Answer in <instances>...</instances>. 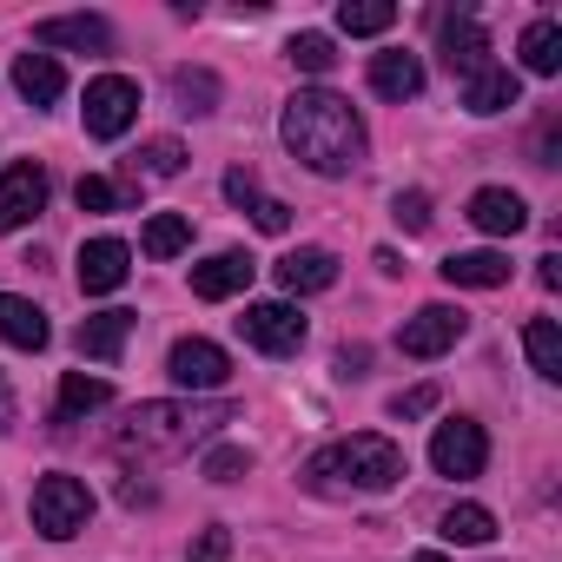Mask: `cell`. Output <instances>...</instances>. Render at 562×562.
I'll return each instance as SVG.
<instances>
[{
  "label": "cell",
  "mask_w": 562,
  "mask_h": 562,
  "mask_svg": "<svg viewBox=\"0 0 562 562\" xmlns=\"http://www.w3.org/2000/svg\"><path fill=\"white\" fill-rule=\"evenodd\" d=\"M470 225L490 232V238H516V232L529 225V205H522V192H509V186H483V192H470Z\"/></svg>",
  "instance_id": "9a60e30c"
},
{
  "label": "cell",
  "mask_w": 562,
  "mask_h": 562,
  "mask_svg": "<svg viewBox=\"0 0 562 562\" xmlns=\"http://www.w3.org/2000/svg\"><path fill=\"white\" fill-rule=\"evenodd\" d=\"M437 411V384H417L404 397H391V417H430Z\"/></svg>",
  "instance_id": "d590c367"
},
{
  "label": "cell",
  "mask_w": 562,
  "mask_h": 562,
  "mask_svg": "<svg viewBox=\"0 0 562 562\" xmlns=\"http://www.w3.org/2000/svg\"><path fill=\"white\" fill-rule=\"evenodd\" d=\"M14 424V391H8V378H0V430Z\"/></svg>",
  "instance_id": "ab89813d"
},
{
  "label": "cell",
  "mask_w": 562,
  "mask_h": 562,
  "mask_svg": "<svg viewBox=\"0 0 562 562\" xmlns=\"http://www.w3.org/2000/svg\"><path fill=\"white\" fill-rule=\"evenodd\" d=\"M391 21H397L391 0H345V8H338V34H351V41H371V34H384Z\"/></svg>",
  "instance_id": "4316f807"
},
{
  "label": "cell",
  "mask_w": 562,
  "mask_h": 562,
  "mask_svg": "<svg viewBox=\"0 0 562 562\" xmlns=\"http://www.w3.org/2000/svg\"><path fill=\"white\" fill-rule=\"evenodd\" d=\"M496 536V516L483 509V503H457L450 516H443V542H463V549H483Z\"/></svg>",
  "instance_id": "83f0119b"
},
{
  "label": "cell",
  "mask_w": 562,
  "mask_h": 562,
  "mask_svg": "<svg viewBox=\"0 0 562 562\" xmlns=\"http://www.w3.org/2000/svg\"><path fill=\"white\" fill-rule=\"evenodd\" d=\"M450 285H463V292H496V285H509V251H450L443 265H437Z\"/></svg>",
  "instance_id": "e0dca14e"
},
{
  "label": "cell",
  "mask_w": 562,
  "mask_h": 562,
  "mask_svg": "<svg viewBox=\"0 0 562 562\" xmlns=\"http://www.w3.org/2000/svg\"><path fill=\"white\" fill-rule=\"evenodd\" d=\"M437 47H443V67L457 80H470V74L490 67V34L476 27V14H443L437 21Z\"/></svg>",
  "instance_id": "7c38bea8"
},
{
  "label": "cell",
  "mask_w": 562,
  "mask_h": 562,
  "mask_svg": "<svg viewBox=\"0 0 562 562\" xmlns=\"http://www.w3.org/2000/svg\"><path fill=\"white\" fill-rule=\"evenodd\" d=\"M106 404H113V384H106V378L67 371V378H60V404H54V424H80L87 411H106Z\"/></svg>",
  "instance_id": "603a6c76"
},
{
  "label": "cell",
  "mask_w": 562,
  "mask_h": 562,
  "mask_svg": "<svg viewBox=\"0 0 562 562\" xmlns=\"http://www.w3.org/2000/svg\"><path fill=\"white\" fill-rule=\"evenodd\" d=\"M278 133H285L292 159H305L318 179H345L364 166V120L351 113V100H338L331 87H305L285 100L278 113Z\"/></svg>",
  "instance_id": "6da1fadb"
},
{
  "label": "cell",
  "mask_w": 562,
  "mask_h": 562,
  "mask_svg": "<svg viewBox=\"0 0 562 562\" xmlns=\"http://www.w3.org/2000/svg\"><path fill=\"white\" fill-rule=\"evenodd\" d=\"M74 199H80V212H113V205H120V186L100 179V172H87V179L74 186Z\"/></svg>",
  "instance_id": "836d02e7"
},
{
  "label": "cell",
  "mask_w": 562,
  "mask_h": 562,
  "mask_svg": "<svg viewBox=\"0 0 562 562\" xmlns=\"http://www.w3.org/2000/svg\"><path fill=\"white\" fill-rule=\"evenodd\" d=\"M14 87H21L27 106H54V100L67 93V74H60L54 54H21V60H14Z\"/></svg>",
  "instance_id": "ffe728a7"
},
{
  "label": "cell",
  "mask_w": 562,
  "mask_h": 562,
  "mask_svg": "<svg viewBox=\"0 0 562 562\" xmlns=\"http://www.w3.org/2000/svg\"><path fill=\"white\" fill-rule=\"evenodd\" d=\"M251 271H258V258H251V251H212L205 265H192V299H205V305L238 299V292L251 285Z\"/></svg>",
  "instance_id": "4fadbf2b"
},
{
  "label": "cell",
  "mask_w": 562,
  "mask_h": 562,
  "mask_svg": "<svg viewBox=\"0 0 562 562\" xmlns=\"http://www.w3.org/2000/svg\"><path fill=\"white\" fill-rule=\"evenodd\" d=\"M139 245H146V258H179V251L192 245V218H179V212H153L146 232H139Z\"/></svg>",
  "instance_id": "484cf974"
},
{
  "label": "cell",
  "mask_w": 562,
  "mask_h": 562,
  "mask_svg": "<svg viewBox=\"0 0 562 562\" xmlns=\"http://www.w3.org/2000/svg\"><path fill=\"white\" fill-rule=\"evenodd\" d=\"M80 120H87L93 139H120V133H133V120H139V87H133L126 74H100V80L87 87Z\"/></svg>",
  "instance_id": "8992f818"
},
{
  "label": "cell",
  "mask_w": 562,
  "mask_h": 562,
  "mask_svg": "<svg viewBox=\"0 0 562 562\" xmlns=\"http://www.w3.org/2000/svg\"><path fill=\"white\" fill-rule=\"evenodd\" d=\"M225 199H232V205H245V212L265 199V192H258V179H251V166H232V172H225Z\"/></svg>",
  "instance_id": "e575fe53"
},
{
  "label": "cell",
  "mask_w": 562,
  "mask_h": 562,
  "mask_svg": "<svg viewBox=\"0 0 562 562\" xmlns=\"http://www.w3.org/2000/svg\"><path fill=\"white\" fill-rule=\"evenodd\" d=\"M391 218H397L404 232H430V192H417V186L397 192V199H391Z\"/></svg>",
  "instance_id": "1f68e13d"
},
{
  "label": "cell",
  "mask_w": 562,
  "mask_h": 562,
  "mask_svg": "<svg viewBox=\"0 0 562 562\" xmlns=\"http://www.w3.org/2000/svg\"><path fill=\"white\" fill-rule=\"evenodd\" d=\"M251 218H258V232H292V205L285 199H258Z\"/></svg>",
  "instance_id": "8d00e7d4"
},
{
  "label": "cell",
  "mask_w": 562,
  "mask_h": 562,
  "mask_svg": "<svg viewBox=\"0 0 562 562\" xmlns=\"http://www.w3.org/2000/svg\"><path fill=\"white\" fill-rule=\"evenodd\" d=\"M430 463H437V476H483V463H490V437H483V424H470V417H450V424H437V437H430Z\"/></svg>",
  "instance_id": "9c48e42d"
},
{
  "label": "cell",
  "mask_w": 562,
  "mask_h": 562,
  "mask_svg": "<svg viewBox=\"0 0 562 562\" xmlns=\"http://www.w3.org/2000/svg\"><path fill=\"white\" fill-rule=\"evenodd\" d=\"M463 331H470V318H463L457 305H424L417 318H404L397 351H404V358H417V364H430V358L457 351V338H463Z\"/></svg>",
  "instance_id": "52a82bcc"
},
{
  "label": "cell",
  "mask_w": 562,
  "mask_h": 562,
  "mask_svg": "<svg viewBox=\"0 0 562 562\" xmlns=\"http://www.w3.org/2000/svg\"><path fill=\"white\" fill-rule=\"evenodd\" d=\"M271 271H278V285H285L292 299H305V292H331V285H338V258H331L325 245H299V251L278 258Z\"/></svg>",
  "instance_id": "5bb4252c"
},
{
  "label": "cell",
  "mask_w": 562,
  "mask_h": 562,
  "mask_svg": "<svg viewBox=\"0 0 562 562\" xmlns=\"http://www.w3.org/2000/svg\"><path fill=\"white\" fill-rule=\"evenodd\" d=\"M238 404L225 397H172V404H139L120 430H113V450L126 463H166V457H186L199 437H212L218 424H232Z\"/></svg>",
  "instance_id": "7a4b0ae2"
},
{
  "label": "cell",
  "mask_w": 562,
  "mask_h": 562,
  "mask_svg": "<svg viewBox=\"0 0 562 562\" xmlns=\"http://www.w3.org/2000/svg\"><path fill=\"white\" fill-rule=\"evenodd\" d=\"M74 271H80V292H87V299H106V292H120V285H126L133 251H126V238H87Z\"/></svg>",
  "instance_id": "8fae6325"
},
{
  "label": "cell",
  "mask_w": 562,
  "mask_h": 562,
  "mask_svg": "<svg viewBox=\"0 0 562 562\" xmlns=\"http://www.w3.org/2000/svg\"><path fill=\"white\" fill-rule=\"evenodd\" d=\"M516 54H522V67H529L536 80L562 74V27H555V21H529L522 41H516Z\"/></svg>",
  "instance_id": "cb8c5ba5"
},
{
  "label": "cell",
  "mask_w": 562,
  "mask_h": 562,
  "mask_svg": "<svg viewBox=\"0 0 562 562\" xmlns=\"http://www.w3.org/2000/svg\"><path fill=\"white\" fill-rule=\"evenodd\" d=\"M516 100H522V80H516L509 67H496V60H490L483 74H470V80H463V106H470V113H483V120H490V113H509Z\"/></svg>",
  "instance_id": "d6986e66"
},
{
  "label": "cell",
  "mask_w": 562,
  "mask_h": 562,
  "mask_svg": "<svg viewBox=\"0 0 562 562\" xmlns=\"http://www.w3.org/2000/svg\"><path fill=\"white\" fill-rule=\"evenodd\" d=\"M0 338H8L14 351H47V312L34 299H14V292H0Z\"/></svg>",
  "instance_id": "ac0fdd59"
},
{
  "label": "cell",
  "mask_w": 562,
  "mask_h": 562,
  "mask_svg": "<svg viewBox=\"0 0 562 562\" xmlns=\"http://www.w3.org/2000/svg\"><path fill=\"white\" fill-rule=\"evenodd\" d=\"M238 338H245L251 351H265V358H292V351L305 345V312H299V305H285V299L245 305V318H238Z\"/></svg>",
  "instance_id": "5b68a950"
},
{
  "label": "cell",
  "mask_w": 562,
  "mask_h": 562,
  "mask_svg": "<svg viewBox=\"0 0 562 562\" xmlns=\"http://www.w3.org/2000/svg\"><path fill=\"white\" fill-rule=\"evenodd\" d=\"M172 93H179L186 113H212L218 106V80L205 67H172Z\"/></svg>",
  "instance_id": "f1b7e54d"
},
{
  "label": "cell",
  "mask_w": 562,
  "mask_h": 562,
  "mask_svg": "<svg viewBox=\"0 0 562 562\" xmlns=\"http://www.w3.org/2000/svg\"><path fill=\"white\" fill-rule=\"evenodd\" d=\"M251 470V450H238V443H218V450H205V476L212 483H238Z\"/></svg>",
  "instance_id": "4dcf8cb0"
},
{
  "label": "cell",
  "mask_w": 562,
  "mask_h": 562,
  "mask_svg": "<svg viewBox=\"0 0 562 562\" xmlns=\"http://www.w3.org/2000/svg\"><path fill=\"white\" fill-rule=\"evenodd\" d=\"M536 278H542V292H555V285H562V258H555V251L536 258Z\"/></svg>",
  "instance_id": "f35d334b"
},
{
  "label": "cell",
  "mask_w": 562,
  "mask_h": 562,
  "mask_svg": "<svg viewBox=\"0 0 562 562\" xmlns=\"http://www.w3.org/2000/svg\"><path fill=\"white\" fill-rule=\"evenodd\" d=\"M41 212H47V172L34 159H21V166L0 172V232H21Z\"/></svg>",
  "instance_id": "30bf717a"
},
{
  "label": "cell",
  "mask_w": 562,
  "mask_h": 562,
  "mask_svg": "<svg viewBox=\"0 0 562 562\" xmlns=\"http://www.w3.org/2000/svg\"><path fill=\"white\" fill-rule=\"evenodd\" d=\"M371 87L384 93V100H417L424 93V67H417V54H371Z\"/></svg>",
  "instance_id": "44dd1931"
},
{
  "label": "cell",
  "mask_w": 562,
  "mask_h": 562,
  "mask_svg": "<svg viewBox=\"0 0 562 562\" xmlns=\"http://www.w3.org/2000/svg\"><path fill=\"white\" fill-rule=\"evenodd\" d=\"M225 555H232V536H225V529H205V536L192 542V562H225Z\"/></svg>",
  "instance_id": "74e56055"
},
{
  "label": "cell",
  "mask_w": 562,
  "mask_h": 562,
  "mask_svg": "<svg viewBox=\"0 0 562 562\" xmlns=\"http://www.w3.org/2000/svg\"><path fill=\"white\" fill-rule=\"evenodd\" d=\"M126 338H133V312H93V318L80 325V351H87L93 364H113V358L126 351Z\"/></svg>",
  "instance_id": "7402d4cb"
},
{
  "label": "cell",
  "mask_w": 562,
  "mask_h": 562,
  "mask_svg": "<svg viewBox=\"0 0 562 562\" xmlns=\"http://www.w3.org/2000/svg\"><path fill=\"white\" fill-rule=\"evenodd\" d=\"M292 67H305V74H331L338 67V47H331V34H292Z\"/></svg>",
  "instance_id": "f546056e"
},
{
  "label": "cell",
  "mask_w": 562,
  "mask_h": 562,
  "mask_svg": "<svg viewBox=\"0 0 562 562\" xmlns=\"http://www.w3.org/2000/svg\"><path fill=\"white\" fill-rule=\"evenodd\" d=\"M139 166H146L153 179H172V172L186 166V146H179V139H153V146L139 153Z\"/></svg>",
  "instance_id": "d6a6232c"
},
{
  "label": "cell",
  "mask_w": 562,
  "mask_h": 562,
  "mask_svg": "<svg viewBox=\"0 0 562 562\" xmlns=\"http://www.w3.org/2000/svg\"><path fill=\"white\" fill-rule=\"evenodd\" d=\"M34 41L41 47H74V54H106L113 47V27L100 14H54V21L34 27Z\"/></svg>",
  "instance_id": "2e32d148"
},
{
  "label": "cell",
  "mask_w": 562,
  "mask_h": 562,
  "mask_svg": "<svg viewBox=\"0 0 562 562\" xmlns=\"http://www.w3.org/2000/svg\"><path fill=\"white\" fill-rule=\"evenodd\" d=\"M411 562H443V555H437V549H424V555H411Z\"/></svg>",
  "instance_id": "60d3db41"
},
{
  "label": "cell",
  "mask_w": 562,
  "mask_h": 562,
  "mask_svg": "<svg viewBox=\"0 0 562 562\" xmlns=\"http://www.w3.org/2000/svg\"><path fill=\"white\" fill-rule=\"evenodd\" d=\"M87 522H93V490H87L80 476L54 470V476L34 483V529H41L47 542H74Z\"/></svg>",
  "instance_id": "277c9868"
},
{
  "label": "cell",
  "mask_w": 562,
  "mask_h": 562,
  "mask_svg": "<svg viewBox=\"0 0 562 562\" xmlns=\"http://www.w3.org/2000/svg\"><path fill=\"white\" fill-rule=\"evenodd\" d=\"M522 351H529V364H536V378H562V331H555V318H529L522 325Z\"/></svg>",
  "instance_id": "d4e9b609"
},
{
  "label": "cell",
  "mask_w": 562,
  "mask_h": 562,
  "mask_svg": "<svg viewBox=\"0 0 562 562\" xmlns=\"http://www.w3.org/2000/svg\"><path fill=\"white\" fill-rule=\"evenodd\" d=\"M166 378H172L179 391L205 397V391H225V378H232V358H225L212 338H179V345L166 351Z\"/></svg>",
  "instance_id": "ba28073f"
},
{
  "label": "cell",
  "mask_w": 562,
  "mask_h": 562,
  "mask_svg": "<svg viewBox=\"0 0 562 562\" xmlns=\"http://www.w3.org/2000/svg\"><path fill=\"white\" fill-rule=\"evenodd\" d=\"M305 483L318 496H384L404 483V450L378 430H358V437H338L325 443L312 463H305Z\"/></svg>",
  "instance_id": "3957f363"
}]
</instances>
